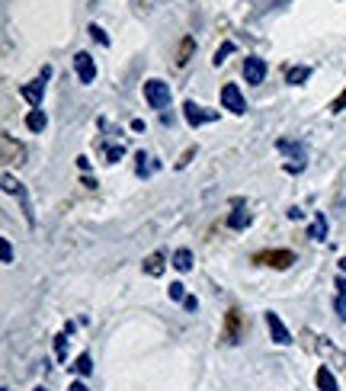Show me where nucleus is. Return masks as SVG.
Here are the masks:
<instances>
[{
  "mask_svg": "<svg viewBox=\"0 0 346 391\" xmlns=\"http://www.w3.org/2000/svg\"><path fill=\"white\" fill-rule=\"evenodd\" d=\"M221 109L234 112V116H244V112H247V100H244V94H241V87L237 84L221 87Z\"/></svg>",
  "mask_w": 346,
  "mask_h": 391,
  "instance_id": "5",
  "label": "nucleus"
},
{
  "mask_svg": "<svg viewBox=\"0 0 346 391\" xmlns=\"http://www.w3.org/2000/svg\"><path fill=\"white\" fill-rule=\"evenodd\" d=\"M170 84H164V81H144V100H148V106L151 109H158V112H164L170 106Z\"/></svg>",
  "mask_w": 346,
  "mask_h": 391,
  "instance_id": "2",
  "label": "nucleus"
},
{
  "mask_svg": "<svg viewBox=\"0 0 346 391\" xmlns=\"http://www.w3.org/2000/svg\"><path fill=\"white\" fill-rule=\"evenodd\" d=\"M173 266H177L180 273H189L193 270V253H189L186 247H180V251L173 253Z\"/></svg>",
  "mask_w": 346,
  "mask_h": 391,
  "instance_id": "19",
  "label": "nucleus"
},
{
  "mask_svg": "<svg viewBox=\"0 0 346 391\" xmlns=\"http://www.w3.org/2000/svg\"><path fill=\"white\" fill-rule=\"evenodd\" d=\"M334 286H337V302H334V308H337V317H340V321H346V279L340 276Z\"/></svg>",
  "mask_w": 346,
  "mask_h": 391,
  "instance_id": "16",
  "label": "nucleus"
},
{
  "mask_svg": "<svg viewBox=\"0 0 346 391\" xmlns=\"http://www.w3.org/2000/svg\"><path fill=\"white\" fill-rule=\"evenodd\" d=\"M193 52H196V39L186 36L183 42H180V48H177V65H180V67L186 65L189 58H193Z\"/></svg>",
  "mask_w": 346,
  "mask_h": 391,
  "instance_id": "15",
  "label": "nucleus"
},
{
  "mask_svg": "<svg viewBox=\"0 0 346 391\" xmlns=\"http://www.w3.org/2000/svg\"><path fill=\"white\" fill-rule=\"evenodd\" d=\"M74 71H77V81H80V84H94L96 81L94 55H90V52H77L74 55Z\"/></svg>",
  "mask_w": 346,
  "mask_h": 391,
  "instance_id": "6",
  "label": "nucleus"
},
{
  "mask_svg": "<svg viewBox=\"0 0 346 391\" xmlns=\"http://www.w3.org/2000/svg\"><path fill=\"white\" fill-rule=\"evenodd\" d=\"M244 334H247V321H244V315L237 311V308H231L225 315V330H221V340L225 344H241Z\"/></svg>",
  "mask_w": 346,
  "mask_h": 391,
  "instance_id": "3",
  "label": "nucleus"
},
{
  "mask_svg": "<svg viewBox=\"0 0 346 391\" xmlns=\"http://www.w3.org/2000/svg\"><path fill=\"white\" fill-rule=\"evenodd\" d=\"M308 67H292L289 71V84H301V81H308Z\"/></svg>",
  "mask_w": 346,
  "mask_h": 391,
  "instance_id": "23",
  "label": "nucleus"
},
{
  "mask_svg": "<svg viewBox=\"0 0 346 391\" xmlns=\"http://www.w3.org/2000/svg\"><path fill=\"white\" fill-rule=\"evenodd\" d=\"M244 77H247V84H263V77H266V61L250 55L247 61H244Z\"/></svg>",
  "mask_w": 346,
  "mask_h": 391,
  "instance_id": "9",
  "label": "nucleus"
},
{
  "mask_svg": "<svg viewBox=\"0 0 346 391\" xmlns=\"http://www.w3.org/2000/svg\"><path fill=\"white\" fill-rule=\"evenodd\" d=\"M253 263L270 266V270H289L292 263H295V253H292V251H263V253L253 257Z\"/></svg>",
  "mask_w": 346,
  "mask_h": 391,
  "instance_id": "4",
  "label": "nucleus"
},
{
  "mask_svg": "<svg viewBox=\"0 0 346 391\" xmlns=\"http://www.w3.org/2000/svg\"><path fill=\"white\" fill-rule=\"evenodd\" d=\"M343 109H346V90H343V94H340L334 103H330V112H343Z\"/></svg>",
  "mask_w": 346,
  "mask_h": 391,
  "instance_id": "28",
  "label": "nucleus"
},
{
  "mask_svg": "<svg viewBox=\"0 0 346 391\" xmlns=\"http://www.w3.org/2000/svg\"><path fill=\"white\" fill-rule=\"evenodd\" d=\"M87 32H90V36H94L96 42H100V45H109V36H106V32H103V29H100V26H90V29H87Z\"/></svg>",
  "mask_w": 346,
  "mask_h": 391,
  "instance_id": "27",
  "label": "nucleus"
},
{
  "mask_svg": "<svg viewBox=\"0 0 346 391\" xmlns=\"http://www.w3.org/2000/svg\"><path fill=\"white\" fill-rule=\"evenodd\" d=\"M42 94H45V84L42 81H32V84H23L19 87V96L32 106V109H39L42 106Z\"/></svg>",
  "mask_w": 346,
  "mask_h": 391,
  "instance_id": "11",
  "label": "nucleus"
},
{
  "mask_svg": "<svg viewBox=\"0 0 346 391\" xmlns=\"http://www.w3.org/2000/svg\"><path fill=\"white\" fill-rule=\"evenodd\" d=\"M250 222H253V218H250V212H247V209H234V212L228 215V228H231V231H244Z\"/></svg>",
  "mask_w": 346,
  "mask_h": 391,
  "instance_id": "13",
  "label": "nucleus"
},
{
  "mask_svg": "<svg viewBox=\"0 0 346 391\" xmlns=\"http://www.w3.org/2000/svg\"><path fill=\"white\" fill-rule=\"evenodd\" d=\"M170 298H173V302H186V286H183V282H170Z\"/></svg>",
  "mask_w": 346,
  "mask_h": 391,
  "instance_id": "22",
  "label": "nucleus"
},
{
  "mask_svg": "<svg viewBox=\"0 0 346 391\" xmlns=\"http://www.w3.org/2000/svg\"><path fill=\"white\" fill-rule=\"evenodd\" d=\"M308 237H314V241H324V237H327V218H324V215H314V222H311V228H308Z\"/></svg>",
  "mask_w": 346,
  "mask_h": 391,
  "instance_id": "17",
  "label": "nucleus"
},
{
  "mask_svg": "<svg viewBox=\"0 0 346 391\" xmlns=\"http://www.w3.org/2000/svg\"><path fill=\"white\" fill-rule=\"evenodd\" d=\"M144 273H148V276H160V273H164V253L160 251L151 253L148 260H144Z\"/></svg>",
  "mask_w": 346,
  "mask_h": 391,
  "instance_id": "18",
  "label": "nucleus"
},
{
  "mask_svg": "<svg viewBox=\"0 0 346 391\" xmlns=\"http://www.w3.org/2000/svg\"><path fill=\"white\" fill-rule=\"evenodd\" d=\"M340 270H343V273H346V257H340Z\"/></svg>",
  "mask_w": 346,
  "mask_h": 391,
  "instance_id": "32",
  "label": "nucleus"
},
{
  "mask_svg": "<svg viewBox=\"0 0 346 391\" xmlns=\"http://www.w3.org/2000/svg\"><path fill=\"white\" fill-rule=\"evenodd\" d=\"M231 52H234V42H225V45H221V48L215 52V58H212V61H215V65H221V61H225V58L231 55Z\"/></svg>",
  "mask_w": 346,
  "mask_h": 391,
  "instance_id": "25",
  "label": "nucleus"
},
{
  "mask_svg": "<svg viewBox=\"0 0 346 391\" xmlns=\"http://www.w3.org/2000/svg\"><path fill=\"white\" fill-rule=\"evenodd\" d=\"M314 382H318L321 391H340L337 379H334V372H330V366H321L318 375H314Z\"/></svg>",
  "mask_w": 346,
  "mask_h": 391,
  "instance_id": "12",
  "label": "nucleus"
},
{
  "mask_svg": "<svg viewBox=\"0 0 346 391\" xmlns=\"http://www.w3.org/2000/svg\"><path fill=\"white\" fill-rule=\"evenodd\" d=\"M0 141H3V160H7V164H23V160H26V148L17 145L13 135H3Z\"/></svg>",
  "mask_w": 346,
  "mask_h": 391,
  "instance_id": "10",
  "label": "nucleus"
},
{
  "mask_svg": "<svg viewBox=\"0 0 346 391\" xmlns=\"http://www.w3.org/2000/svg\"><path fill=\"white\" fill-rule=\"evenodd\" d=\"M55 356H58V363H65L67 359V334L55 337Z\"/></svg>",
  "mask_w": 346,
  "mask_h": 391,
  "instance_id": "21",
  "label": "nucleus"
},
{
  "mask_svg": "<svg viewBox=\"0 0 346 391\" xmlns=\"http://www.w3.org/2000/svg\"><path fill=\"white\" fill-rule=\"evenodd\" d=\"M148 154H144V151H141V154H138V177H148V173H151V170H154V164H148Z\"/></svg>",
  "mask_w": 346,
  "mask_h": 391,
  "instance_id": "24",
  "label": "nucleus"
},
{
  "mask_svg": "<svg viewBox=\"0 0 346 391\" xmlns=\"http://www.w3.org/2000/svg\"><path fill=\"white\" fill-rule=\"evenodd\" d=\"M0 251H3V263H13V247H10L7 237H3V244H0Z\"/></svg>",
  "mask_w": 346,
  "mask_h": 391,
  "instance_id": "29",
  "label": "nucleus"
},
{
  "mask_svg": "<svg viewBox=\"0 0 346 391\" xmlns=\"http://www.w3.org/2000/svg\"><path fill=\"white\" fill-rule=\"evenodd\" d=\"M67 391H90V388H87L84 382H71V385H67Z\"/></svg>",
  "mask_w": 346,
  "mask_h": 391,
  "instance_id": "31",
  "label": "nucleus"
},
{
  "mask_svg": "<svg viewBox=\"0 0 346 391\" xmlns=\"http://www.w3.org/2000/svg\"><path fill=\"white\" fill-rule=\"evenodd\" d=\"M183 308H186V311H196V308H199V302H196V298H193V295H186V302H183Z\"/></svg>",
  "mask_w": 346,
  "mask_h": 391,
  "instance_id": "30",
  "label": "nucleus"
},
{
  "mask_svg": "<svg viewBox=\"0 0 346 391\" xmlns=\"http://www.w3.org/2000/svg\"><path fill=\"white\" fill-rule=\"evenodd\" d=\"M45 125H48V119H45V112L42 109H29L26 112V129L29 131H45Z\"/></svg>",
  "mask_w": 346,
  "mask_h": 391,
  "instance_id": "14",
  "label": "nucleus"
},
{
  "mask_svg": "<svg viewBox=\"0 0 346 391\" xmlns=\"http://www.w3.org/2000/svg\"><path fill=\"white\" fill-rule=\"evenodd\" d=\"M301 337H305V346H308L311 353H318L324 359V366H346V353L337 350L327 337H318V334H311V330H305Z\"/></svg>",
  "mask_w": 346,
  "mask_h": 391,
  "instance_id": "1",
  "label": "nucleus"
},
{
  "mask_svg": "<svg viewBox=\"0 0 346 391\" xmlns=\"http://www.w3.org/2000/svg\"><path fill=\"white\" fill-rule=\"evenodd\" d=\"M183 116H186V122L193 125V129H199V125H206V122H215L218 112L215 109H206V106H196V103L189 100L186 106H183Z\"/></svg>",
  "mask_w": 346,
  "mask_h": 391,
  "instance_id": "7",
  "label": "nucleus"
},
{
  "mask_svg": "<svg viewBox=\"0 0 346 391\" xmlns=\"http://www.w3.org/2000/svg\"><path fill=\"white\" fill-rule=\"evenodd\" d=\"M266 327H270V337H272V340H276L279 346H289V344H292L289 327L282 324V317L276 315V311H266Z\"/></svg>",
  "mask_w": 346,
  "mask_h": 391,
  "instance_id": "8",
  "label": "nucleus"
},
{
  "mask_svg": "<svg viewBox=\"0 0 346 391\" xmlns=\"http://www.w3.org/2000/svg\"><path fill=\"white\" fill-rule=\"evenodd\" d=\"M122 154H125V148H122V145H109V148H106V160H109V164H113V160H119Z\"/></svg>",
  "mask_w": 346,
  "mask_h": 391,
  "instance_id": "26",
  "label": "nucleus"
},
{
  "mask_svg": "<svg viewBox=\"0 0 346 391\" xmlns=\"http://www.w3.org/2000/svg\"><path fill=\"white\" fill-rule=\"evenodd\" d=\"M36 391H48V388H42V385H39V388H36Z\"/></svg>",
  "mask_w": 346,
  "mask_h": 391,
  "instance_id": "33",
  "label": "nucleus"
},
{
  "mask_svg": "<svg viewBox=\"0 0 346 391\" xmlns=\"http://www.w3.org/2000/svg\"><path fill=\"white\" fill-rule=\"evenodd\" d=\"M74 372H77V375H90V372H94V359H90V353H80V356H77Z\"/></svg>",
  "mask_w": 346,
  "mask_h": 391,
  "instance_id": "20",
  "label": "nucleus"
}]
</instances>
